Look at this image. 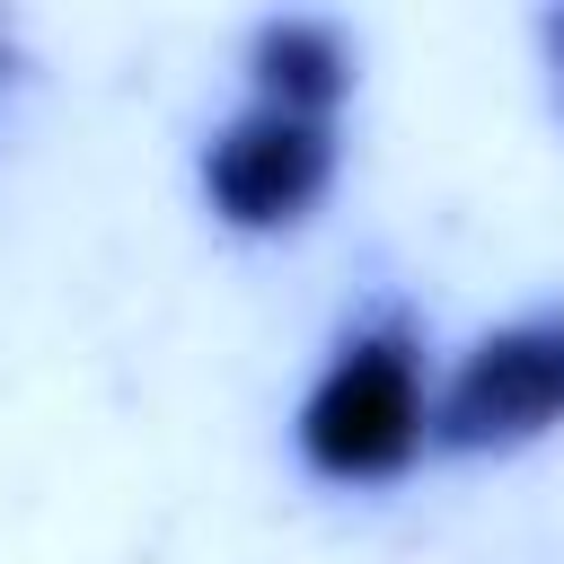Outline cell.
Returning <instances> with one entry per match:
<instances>
[{
    "instance_id": "cell-1",
    "label": "cell",
    "mask_w": 564,
    "mask_h": 564,
    "mask_svg": "<svg viewBox=\"0 0 564 564\" xmlns=\"http://www.w3.org/2000/svg\"><path fill=\"white\" fill-rule=\"evenodd\" d=\"M423 441V370H414V344L405 326H379V335H352L344 361L317 379L308 414H300V449L344 476V485H370V476H397Z\"/></svg>"
},
{
    "instance_id": "cell-4",
    "label": "cell",
    "mask_w": 564,
    "mask_h": 564,
    "mask_svg": "<svg viewBox=\"0 0 564 564\" xmlns=\"http://www.w3.org/2000/svg\"><path fill=\"white\" fill-rule=\"evenodd\" d=\"M344 35L335 26H317V18H282V26H264L256 35V88H264V106H291V115H326L335 97H344Z\"/></svg>"
},
{
    "instance_id": "cell-2",
    "label": "cell",
    "mask_w": 564,
    "mask_h": 564,
    "mask_svg": "<svg viewBox=\"0 0 564 564\" xmlns=\"http://www.w3.org/2000/svg\"><path fill=\"white\" fill-rule=\"evenodd\" d=\"M564 414V317H520L467 352V370L441 397L449 449H502Z\"/></svg>"
},
{
    "instance_id": "cell-3",
    "label": "cell",
    "mask_w": 564,
    "mask_h": 564,
    "mask_svg": "<svg viewBox=\"0 0 564 564\" xmlns=\"http://www.w3.org/2000/svg\"><path fill=\"white\" fill-rule=\"evenodd\" d=\"M326 167H335V141H326V115H291V106H247L203 176H212V203L238 220V229H273V220H300L317 194H326Z\"/></svg>"
},
{
    "instance_id": "cell-5",
    "label": "cell",
    "mask_w": 564,
    "mask_h": 564,
    "mask_svg": "<svg viewBox=\"0 0 564 564\" xmlns=\"http://www.w3.org/2000/svg\"><path fill=\"white\" fill-rule=\"evenodd\" d=\"M555 53H564V18H555Z\"/></svg>"
}]
</instances>
